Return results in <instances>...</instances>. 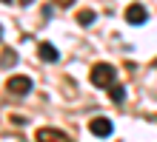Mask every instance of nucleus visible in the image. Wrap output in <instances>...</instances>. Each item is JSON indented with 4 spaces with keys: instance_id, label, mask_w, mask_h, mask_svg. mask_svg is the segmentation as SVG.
Masks as SVG:
<instances>
[{
    "instance_id": "f257e3e1",
    "label": "nucleus",
    "mask_w": 157,
    "mask_h": 142,
    "mask_svg": "<svg viewBox=\"0 0 157 142\" xmlns=\"http://www.w3.org/2000/svg\"><path fill=\"white\" fill-rule=\"evenodd\" d=\"M89 80H91L94 88H109V85L117 80V71H114V65H109V63H97L94 68H91Z\"/></svg>"
},
{
    "instance_id": "f03ea898",
    "label": "nucleus",
    "mask_w": 157,
    "mask_h": 142,
    "mask_svg": "<svg viewBox=\"0 0 157 142\" xmlns=\"http://www.w3.org/2000/svg\"><path fill=\"white\" fill-rule=\"evenodd\" d=\"M32 88H34V82L23 74H14V77L6 80V91L14 94V97H26V94H32Z\"/></svg>"
},
{
    "instance_id": "7ed1b4c3",
    "label": "nucleus",
    "mask_w": 157,
    "mask_h": 142,
    "mask_svg": "<svg viewBox=\"0 0 157 142\" xmlns=\"http://www.w3.org/2000/svg\"><path fill=\"white\" fill-rule=\"evenodd\" d=\"M146 20H149V12H146L143 3H132L126 9V23L128 26H143Z\"/></svg>"
},
{
    "instance_id": "20e7f679",
    "label": "nucleus",
    "mask_w": 157,
    "mask_h": 142,
    "mask_svg": "<svg viewBox=\"0 0 157 142\" xmlns=\"http://www.w3.org/2000/svg\"><path fill=\"white\" fill-rule=\"evenodd\" d=\"M89 131L94 137H112L114 125H112V119H106V117H94V119L89 122Z\"/></svg>"
},
{
    "instance_id": "39448f33",
    "label": "nucleus",
    "mask_w": 157,
    "mask_h": 142,
    "mask_svg": "<svg viewBox=\"0 0 157 142\" xmlns=\"http://www.w3.org/2000/svg\"><path fill=\"white\" fill-rule=\"evenodd\" d=\"M37 57H40L43 63H57V60H60V51L54 49L52 43H40V46H37Z\"/></svg>"
},
{
    "instance_id": "423d86ee",
    "label": "nucleus",
    "mask_w": 157,
    "mask_h": 142,
    "mask_svg": "<svg viewBox=\"0 0 157 142\" xmlns=\"http://www.w3.org/2000/svg\"><path fill=\"white\" fill-rule=\"evenodd\" d=\"M37 139H54V142H66V131H60V128H40L37 134H34Z\"/></svg>"
},
{
    "instance_id": "0eeeda50",
    "label": "nucleus",
    "mask_w": 157,
    "mask_h": 142,
    "mask_svg": "<svg viewBox=\"0 0 157 142\" xmlns=\"http://www.w3.org/2000/svg\"><path fill=\"white\" fill-rule=\"evenodd\" d=\"M14 63H17V51H14V49L0 51V65H3V68H12Z\"/></svg>"
},
{
    "instance_id": "6e6552de",
    "label": "nucleus",
    "mask_w": 157,
    "mask_h": 142,
    "mask_svg": "<svg viewBox=\"0 0 157 142\" xmlns=\"http://www.w3.org/2000/svg\"><path fill=\"white\" fill-rule=\"evenodd\" d=\"M109 97H112V102H123L126 100V88L117 85V82H112V85H109Z\"/></svg>"
},
{
    "instance_id": "1a4fd4ad",
    "label": "nucleus",
    "mask_w": 157,
    "mask_h": 142,
    "mask_svg": "<svg viewBox=\"0 0 157 142\" xmlns=\"http://www.w3.org/2000/svg\"><path fill=\"white\" fill-rule=\"evenodd\" d=\"M94 20H97V14L91 12V9H83V12H77V23H80V26H91Z\"/></svg>"
},
{
    "instance_id": "9d476101",
    "label": "nucleus",
    "mask_w": 157,
    "mask_h": 142,
    "mask_svg": "<svg viewBox=\"0 0 157 142\" xmlns=\"http://www.w3.org/2000/svg\"><path fill=\"white\" fill-rule=\"evenodd\" d=\"M54 3H57V6H71L75 0H54Z\"/></svg>"
},
{
    "instance_id": "9b49d317",
    "label": "nucleus",
    "mask_w": 157,
    "mask_h": 142,
    "mask_svg": "<svg viewBox=\"0 0 157 142\" xmlns=\"http://www.w3.org/2000/svg\"><path fill=\"white\" fill-rule=\"evenodd\" d=\"M17 3H20V6H29V3H34V0H17Z\"/></svg>"
},
{
    "instance_id": "f8f14e48",
    "label": "nucleus",
    "mask_w": 157,
    "mask_h": 142,
    "mask_svg": "<svg viewBox=\"0 0 157 142\" xmlns=\"http://www.w3.org/2000/svg\"><path fill=\"white\" fill-rule=\"evenodd\" d=\"M0 3H12V0H0Z\"/></svg>"
},
{
    "instance_id": "ddd939ff",
    "label": "nucleus",
    "mask_w": 157,
    "mask_h": 142,
    "mask_svg": "<svg viewBox=\"0 0 157 142\" xmlns=\"http://www.w3.org/2000/svg\"><path fill=\"white\" fill-rule=\"evenodd\" d=\"M0 37H3V28H0Z\"/></svg>"
}]
</instances>
